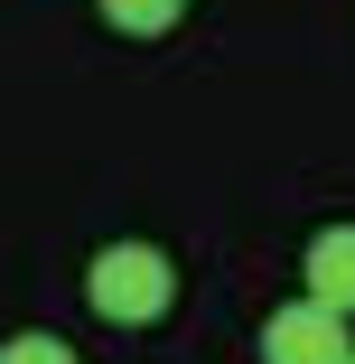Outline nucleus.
I'll return each instance as SVG.
<instances>
[{"instance_id":"5","label":"nucleus","mask_w":355,"mask_h":364,"mask_svg":"<svg viewBox=\"0 0 355 364\" xmlns=\"http://www.w3.org/2000/svg\"><path fill=\"white\" fill-rule=\"evenodd\" d=\"M0 364H75V346H65V336H47V327H28V336H10V346H0Z\"/></svg>"},{"instance_id":"1","label":"nucleus","mask_w":355,"mask_h":364,"mask_svg":"<svg viewBox=\"0 0 355 364\" xmlns=\"http://www.w3.org/2000/svg\"><path fill=\"white\" fill-rule=\"evenodd\" d=\"M85 299H94V318H112V327H150V318H169V299H178V262H169L159 243H103L94 271H85Z\"/></svg>"},{"instance_id":"6","label":"nucleus","mask_w":355,"mask_h":364,"mask_svg":"<svg viewBox=\"0 0 355 364\" xmlns=\"http://www.w3.org/2000/svg\"><path fill=\"white\" fill-rule=\"evenodd\" d=\"M346 364H355V355H346Z\"/></svg>"},{"instance_id":"2","label":"nucleus","mask_w":355,"mask_h":364,"mask_svg":"<svg viewBox=\"0 0 355 364\" xmlns=\"http://www.w3.org/2000/svg\"><path fill=\"white\" fill-rule=\"evenodd\" d=\"M346 355H355V336H346V318L318 309V299L271 309V327H262V364H346Z\"/></svg>"},{"instance_id":"4","label":"nucleus","mask_w":355,"mask_h":364,"mask_svg":"<svg viewBox=\"0 0 355 364\" xmlns=\"http://www.w3.org/2000/svg\"><path fill=\"white\" fill-rule=\"evenodd\" d=\"M103 19H112L122 38H159V28L187 19V0H103Z\"/></svg>"},{"instance_id":"3","label":"nucleus","mask_w":355,"mask_h":364,"mask_svg":"<svg viewBox=\"0 0 355 364\" xmlns=\"http://www.w3.org/2000/svg\"><path fill=\"white\" fill-rule=\"evenodd\" d=\"M300 280H309V299H318V309H337V318H355V225H327V234L309 243V262H300Z\"/></svg>"}]
</instances>
